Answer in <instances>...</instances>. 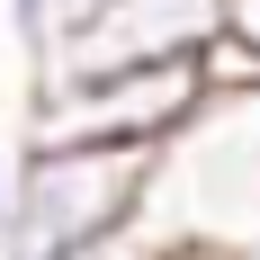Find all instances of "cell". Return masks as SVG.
<instances>
[{
  "label": "cell",
  "instance_id": "1",
  "mask_svg": "<svg viewBox=\"0 0 260 260\" xmlns=\"http://www.w3.org/2000/svg\"><path fill=\"white\" fill-rule=\"evenodd\" d=\"M161 153H108V144H18V198H9V251L0 260H63L153 215Z\"/></svg>",
  "mask_w": 260,
  "mask_h": 260
},
{
  "label": "cell",
  "instance_id": "2",
  "mask_svg": "<svg viewBox=\"0 0 260 260\" xmlns=\"http://www.w3.org/2000/svg\"><path fill=\"white\" fill-rule=\"evenodd\" d=\"M153 224L171 242L215 251V260L260 251V90L251 99H207L198 126L161 153Z\"/></svg>",
  "mask_w": 260,
  "mask_h": 260
},
{
  "label": "cell",
  "instance_id": "3",
  "mask_svg": "<svg viewBox=\"0 0 260 260\" xmlns=\"http://www.w3.org/2000/svg\"><path fill=\"white\" fill-rule=\"evenodd\" d=\"M207 108L198 63L171 72H90V81H27L18 144H108V153H171Z\"/></svg>",
  "mask_w": 260,
  "mask_h": 260
},
{
  "label": "cell",
  "instance_id": "4",
  "mask_svg": "<svg viewBox=\"0 0 260 260\" xmlns=\"http://www.w3.org/2000/svg\"><path fill=\"white\" fill-rule=\"evenodd\" d=\"M224 36V0H108L36 81H90V72H171Z\"/></svg>",
  "mask_w": 260,
  "mask_h": 260
},
{
  "label": "cell",
  "instance_id": "5",
  "mask_svg": "<svg viewBox=\"0 0 260 260\" xmlns=\"http://www.w3.org/2000/svg\"><path fill=\"white\" fill-rule=\"evenodd\" d=\"M99 9H108V0H0V18H9V45L27 54V81L45 72V63L72 45L81 27L99 18Z\"/></svg>",
  "mask_w": 260,
  "mask_h": 260
},
{
  "label": "cell",
  "instance_id": "6",
  "mask_svg": "<svg viewBox=\"0 0 260 260\" xmlns=\"http://www.w3.org/2000/svg\"><path fill=\"white\" fill-rule=\"evenodd\" d=\"M224 36H234V45L260 63V0H224Z\"/></svg>",
  "mask_w": 260,
  "mask_h": 260
},
{
  "label": "cell",
  "instance_id": "7",
  "mask_svg": "<svg viewBox=\"0 0 260 260\" xmlns=\"http://www.w3.org/2000/svg\"><path fill=\"white\" fill-rule=\"evenodd\" d=\"M9 198H18V153L0 144V251H9Z\"/></svg>",
  "mask_w": 260,
  "mask_h": 260
},
{
  "label": "cell",
  "instance_id": "8",
  "mask_svg": "<svg viewBox=\"0 0 260 260\" xmlns=\"http://www.w3.org/2000/svg\"><path fill=\"white\" fill-rule=\"evenodd\" d=\"M251 260H260V251H251Z\"/></svg>",
  "mask_w": 260,
  "mask_h": 260
}]
</instances>
